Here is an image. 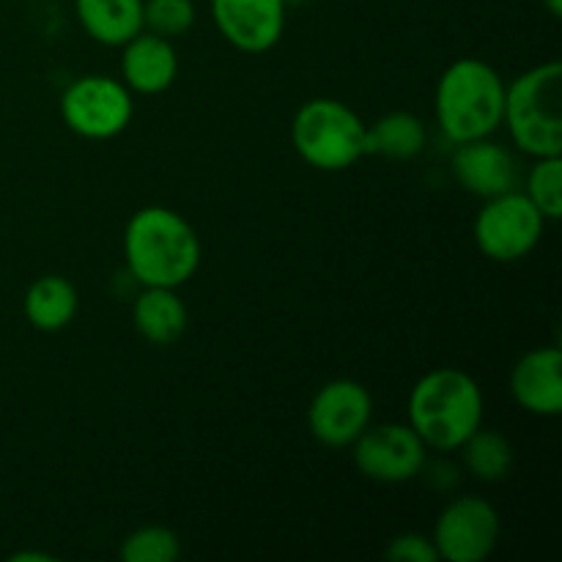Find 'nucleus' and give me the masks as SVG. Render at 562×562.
I'll return each mask as SVG.
<instances>
[{
  "label": "nucleus",
  "instance_id": "f257e3e1",
  "mask_svg": "<svg viewBox=\"0 0 562 562\" xmlns=\"http://www.w3.org/2000/svg\"><path fill=\"white\" fill-rule=\"evenodd\" d=\"M124 261L140 285L179 289L201 267V239L179 212L146 206L126 223Z\"/></svg>",
  "mask_w": 562,
  "mask_h": 562
},
{
  "label": "nucleus",
  "instance_id": "f03ea898",
  "mask_svg": "<svg viewBox=\"0 0 562 562\" xmlns=\"http://www.w3.org/2000/svg\"><path fill=\"white\" fill-rule=\"evenodd\" d=\"M481 384L459 368H437L415 382L409 393V426L428 450L453 453L483 426Z\"/></svg>",
  "mask_w": 562,
  "mask_h": 562
},
{
  "label": "nucleus",
  "instance_id": "7ed1b4c3",
  "mask_svg": "<svg viewBox=\"0 0 562 562\" xmlns=\"http://www.w3.org/2000/svg\"><path fill=\"white\" fill-rule=\"evenodd\" d=\"M505 82L492 64L459 58L437 82V124L450 143L492 137L503 126Z\"/></svg>",
  "mask_w": 562,
  "mask_h": 562
},
{
  "label": "nucleus",
  "instance_id": "20e7f679",
  "mask_svg": "<svg viewBox=\"0 0 562 562\" xmlns=\"http://www.w3.org/2000/svg\"><path fill=\"white\" fill-rule=\"evenodd\" d=\"M503 124L521 154L562 157V66L538 64L505 86Z\"/></svg>",
  "mask_w": 562,
  "mask_h": 562
},
{
  "label": "nucleus",
  "instance_id": "39448f33",
  "mask_svg": "<svg viewBox=\"0 0 562 562\" xmlns=\"http://www.w3.org/2000/svg\"><path fill=\"white\" fill-rule=\"evenodd\" d=\"M291 146L311 168L338 173L366 157V124L340 99H307L291 119Z\"/></svg>",
  "mask_w": 562,
  "mask_h": 562
},
{
  "label": "nucleus",
  "instance_id": "423d86ee",
  "mask_svg": "<svg viewBox=\"0 0 562 562\" xmlns=\"http://www.w3.org/2000/svg\"><path fill=\"white\" fill-rule=\"evenodd\" d=\"M547 220L519 190L486 198L475 217V245L488 261L514 263L530 256L541 241Z\"/></svg>",
  "mask_w": 562,
  "mask_h": 562
},
{
  "label": "nucleus",
  "instance_id": "0eeeda50",
  "mask_svg": "<svg viewBox=\"0 0 562 562\" xmlns=\"http://www.w3.org/2000/svg\"><path fill=\"white\" fill-rule=\"evenodd\" d=\"M135 115L132 91L108 75H86L60 97V119L86 140H110L130 126Z\"/></svg>",
  "mask_w": 562,
  "mask_h": 562
},
{
  "label": "nucleus",
  "instance_id": "6e6552de",
  "mask_svg": "<svg viewBox=\"0 0 562 562\" xmlns=\"http://www.w3.org/2000/svg\"><path fill=\"white\" fill-rule=\"evenodd\" d=\"M497 508L481 497H456L439 514L434 525V547L445 562H483L494 554L499 543Z\"/></svg>",
  "mask_w": 562,
  "mask_h": 562
},
{
  "label": "nucleus",
  "instance_id": "1a4fd4ad",
  "mask_svg": "<svg viewBox=\"0 0 562 562\" xmlns=\"http://www.w3.org/2000/svg\"><path fill=\"white\" fill-rule=\"evenodd\" d=\"M355 467L360 475L376 483L415 481L428 461V448L409 423H382L368 426L351 445Z\"/></svg>",
  "mask_w": 562,
  "mask_h": 562
},
{
  "label": "nucleus",
  "instance_id": "9d476101",
  "mask_svg": "<svg viewBox=\"0 0 562 562\" xmlns=\"http://www.w3.org/2000/svg\"><path fill=\"white\" fill-rule=\"evenodd\" d=\"M373 420V398L357 379H333L313 395L307 428L324 448H351Z\"/></svg>",
  "mask_w": 562,
  "mask_h": 562
},
{
  "label": "nucleus",
  "instance_id": "9b49d317",
  "mask_svg": "<svg viewBox=\"0 0 562 562\" xmlns=\"http://www.w3.org/2000/svg\"><path fill=\"white\" fill-rule=\"evenodd\" d=\"M220 36L239 53H267L283 38L285 0H209Z\"/></svg>",
  "mask_w": 562,
  "mask_h": 562
},
{
  "label": "nucleus",
  "instance_id": "f8f14e48",
  "mask_svg": "<svg viewBox=\"0 0 562 562\" xmlns=\"http://www.w3.org/2000/svg\"><path fill=\"white\" fill-rule=\"evenodd\" d=\"M450 168H453V176L461 184V190L483 198V201L516 190V181H519L514 154L505 146H499V143H494L492 137L456 143Z\"/></svg>",
  "mask_w": 562,
  "mask_h": 562
},
{
  "label": "nucleus",
  "instance_id": "ddd939ff",
  "mask_svg": "<svg viewBox=\"0 0 562 562\" xmlns=\"http://www.w3.org/2000/svg\"><path fill=\"white\" fill-rule=\"evenodd\" d=\"M508 387L525 412L558 417L562 412V351L558 346L527 351L510 371Z\"/></svg>",
  "mask_w": 562,
  "mask_h": 562
},
{
  "label": "nucleus",
  "instance_id": "4468645a",
  "mask_svg": "<svg viewBox=\"0 0 562 562\" xmlns=\"http://www.w3.org/2000/svg\"><path fill=\"white\" fill-rule=\"evenodd\" d=\"M176 75H179V53L170 38L140 31L121 44V82L132 93L157 97L173 86Z\"/></svg>",
  "mask_w": 562,
  "mask_h": 562
},
{
  "label": "nucleus",
  "instance_id": "2eb2a0df",
  "mask_svg": "<svg viewBox=\"0 0 562 562\" xmlns=\"http://www.w3.org/2000/svg\"><path fill=\"white\" fill-rule=\"evenodd\" d=\"M132 324L137 335L154 346H173L187 333V305L176 289L162 285H143L132 305Z\"/></svg>",
  "mask_w": 562,
  "mask_h": 562
},
{
  "label": "nucleus",
  "instance_id": "dca6fc26",
  "mask_svg": "<svg viewBox=\"0 0 562 562\" xmlns=\"http://www.w3.org/2000/svg\"><path fill=\"white\" fill-rule=\"evenodd\" d=\"M82 31L104 47H121L143 31V0H75Z\"/></svg>",
  "mask_w": 562,
  "mask_h": 562
},
{
  "label": "nucleus",
  "instance_id": "f3484780",
  "mask_svg": "<svg viewBox=\"0 0 562 562\" xmlns=\"http://www.w3.org/2000/svg\"><path fill=\"white\" fill-rule=\"evenodd\" d=\"M27 324L38 333H58L75 322L80 311V296L71 280L60 274H44L36 283L27 285L25 300H22Z\"/></svg>",
  "mask_w": 562,
  "mask_h": 562
},
{
  "label": "nucleus",
  "instance_id": "a211bd4d",
  "mask_svg": "<svg viewBox=\"0 0 562 562\" xmlns=\"http://www.w3.org/2000/svg\"><path fill=\"white\" fill-rule=\"evenodd\" d=\"M428 143V130L420 115L409 110H393L366 126V154L387 159L420 157Z\"/></svg>",
  "mask_w": 562,
  "mask_h": 562
},
{
  "label": "nucleus",
  "instance_id": "6ab92c4d",
  "mask_svg": "<svg viewBox=\"0 0 562 562\" xmlns=\"http://www.w3.org/2000/svg\"><path fill=\"white\" fill-rule=\"evenodd\" d=\"M459 450L467 472L483 483L505 481L514 470V448H510L508 437L492 431V428L481 426L475 434L467 437V442Z\"/></svg>",
  "mask_w": 562,
  "mask_h": 562
},
{
  "label": "nucleus",
  "instance_id": "aec40b11",
  "mask_svg": "<svg viewBox=\"0 0 562 562\" xmlns=\"http://www.w3.org/2000/svg\"><path fill=\"white\" fill-rule=\"evenodd\" d=\"M119 558L124 562H176L181 558V541L170 527L143 525L121 541Z\"/></svg>",
  "mask_w": 562,
  "mask_h": 562
},
{
  "label": "nucleus",
  "instance_id": "412c9836",
  "mask_svg": "<svg viewBox=\"0 0 562 562\" xmlns=\"http://www.w3.org/2000/svg\"><path fill=\"white\" fill-rule=\"evenodd\" d=\"M525 195L536 203L543 220L562 217V157H538L527 173Z\"/></svg>",
  "mask_w": 562,
  "mask_h": 562
},
{
  "label": "nucleus",
  "instance_id": "4be33fe9",
  "mask_svg": "<svg viewBox=\"0 0 562 562\" xmlns=\"http://www.w3.org/2000/svg\"><path fill=\"white\" fill-rule=\"evenodd\" d=\"M195 25L192 0H143V31L165 38L184 36Z\"/></svg>",
  "mask_w": 562,
  "mask_h": 562
},
{
  "label": "nucleus",
  "instance_id": "5701e85b",
  "mask_svg": "<svg viewBox=\"0 0 562 562\" xmlns=\"http://www.w3.org/2000/svg\"><path fill=\"white\" fill-rule=\"evenodd\" d=\"M384 558L395 562H439L437 547L423 532H401L384 549Z\"/></svg>",
  "mask_w": 562,
  "mask_h": 562
},
{
  "label": "nucleus",
  "instance_id": "b1692460",
  "mask_svg": "<svg viewBox=\"0 0 562 562\" xmlns=\"http://www.w3.org/2000/svg\"><path fill=\"white\" fill-rule=\"evenodd\" d=\"M53 554H44V552H16L11 554V562H53Z\"/></svg>",
  "mask_w": 562,
  "mask_h": 562
},
{
  "label": "nucleus",
  "instance_id": "393cba45",
  "mask_svg": "<svg viewBox=\"0 0 562 562\" xmlns=\"http://www.w3.org/2000/svg\"><path fill=\"white\" fill-rule=\"evenodd\" d=\"M543 9H547L549 14L554 16V20H560V16H562V0H543Z\"/></svg>",
  "mask_w": 562,
  "mask_h": 562
},
{
  "label": "nucleus",
  "instance_id": "a878e982",
  "mask_svg": "<svg viewBox=\"0 0 562 562\" xmlns=\"http://www.w3.org/2000/svg\"><path fill=\"white\" fill-rule=\"evenodd\" d=\"M300 3H307V0H285V5H300Z\"/></svg>",
  "mask_w": 562,
  "mask_h": 562
}]
</instances>
